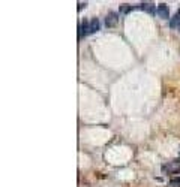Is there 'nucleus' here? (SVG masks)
<instances>
[{
  "mask_svg": "<svg viewBox=\"0 0 180 187\" xmlns=\"http://www.w3.org/2000/svg\"><path fill=\"white\" fill-rule=\"evenodd\" d=\"M162 171L168 172V174H180V160L176 162H170L167 165L162 166Z\"/></svg>",
  "mask_w": 180,
  "mask_h": 187,
  "instance_id": "nucleus-1",
  "label": "nucleus"
},
{
  "mask_svg": "<svg viewBox=\"0 0 180 187\" xmlns=\"http://www.w3.org/2000/svg\"><path fill=\"white\" fill-rule=\"evenodd\" d=\"M119 23V15L116 12H108L105 17V26L107 27H114Z\"/></svg>",
  "mask_w": 180,
  "mask_h": 187,
  "instance_id": "nucleus-2",
  "label": "nucleus"
},
{
  "mask_svg": "<svg viewBox=\"0 0 180 187\" xmlns=\"http://www.w3.org/2000/svg\"><path fill=\"white\" fill-rule=\"evenodd\" d=\"M158 15L162 18V20H168L170 18V8L167 3H161L158 6Z\"/></svg>",
  "mask_w": 180,
  "mask_h": 187,
  "instance_id": "nucleus-3",
  "label": "nucleus"
},
{
  "mask_svg": "<svg viewBox=\"0 0 180 187\" xmlns=\"http://www.w3.org/2000/svg\"><path fill=\"white\" fill-rule=\"evenodd\" d=\"M87 33H90V21L89 20H83L81 21V27H80V38H84Z\"/></svg>",
  "mask_w": 180,
  "mask_h": 187,
  "instance_id": "nucleus-4",
  "label": "nucleus"
},
{
  "mask_svg": "<svg viewBox=\"0 0 180 187\" xmlns=\"http://www.w3.org/2000/svg\"><path fill=\"white\" fill-rule=\"evenodd\" d=\"M138 8L140 9H143V11H146L147 14H155V3H149V2H144V3H140L138 5Z\"/></svg>",
  "mask_w": 180,
  "mask_h": 187,
  "instance_id": "nucleus-5",
  "label": "nucleus"
},
{
  "mask_svg": "<svg viewBox=\"0 0 180 187\" xmlns=\"http://www.w3.org/2000/svg\"><path fill=\"white\" fill-rule=\"evenodd\" d=\"M170 27H171V29H180V11L171 18V21H170Z\"/></svg>",
  "mask_w": 180,
  "mask_h": 187,
  "instance_id": "nucleus-6",
  "label": "nucleus"
},
{
  "mask_svg": "<svg viewBox=\"0 0 180 187\" xmlns=\"http://www.w3.org/2000/svg\"><path fill=\"white\" fill-rule=\"evenodd\" d=\"M132 9H134V6H132V5H128V3H123V5H120V14H122V15H126V14H129Z\"/></svg>",
  "mask_w": 180,
  "mask_h": 187,
  "instance_id": "nucleus-7",
  "label": "nucleus"
},
{
  "mask_svg": "<svg viewBox=\"0 0 180 187\" xmlns=\"http://www.w3.org/2000/svg\"><path fill=\"white\" fill-rule=\"evenodd\" d=\"M98 30H99V20H98V18H93L92 21H90V32L95 33V32H98Z\"/></svg>",
  "mask_w": 180,
  "mask_h": 187,
  "instance_id": "nucleus-8",
  "label": "nucleus"
},
{
  "mask_svg": "<svg viewBox=\"0 0 180 187\" xmlns=\"http://www.w3.org/2000/svg\"><path fill=\"white\" fill-rule=\"evenodd\" d=\"M168 187H180V180L179 178H174L168 183Z\"/></svg>",
  "mask_w": 180,
  "mask_h": 187,
  "instance_id": "nucleus-9",
  "label": "nucleus"
}]
</instances>
